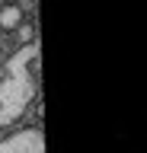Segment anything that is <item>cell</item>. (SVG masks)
Returning <instances> with one entry per match:
<instances>
[{"mask_svg":"<svg viewBox=\"0 0 147 153\" xmlns=\"http://www.w3.org/2000/svg\"><path fill=\"white\" fill-rule=\"evenodd\" d=\"M39 93V86L29 83V80H22V76L10 74L0 80V128H10L22 112H26V105L32 102V96Z\"/></svg>","mask_w":147,"mask_h":153,"instance_id":"6da1fadb","label":"cell"},{"mask_svg":"<svg viewBox=\"0 0 147 153\" xmlns=\"http://www.w3.org/2000/svg\"><path fill=\"white\" fill-rule=\"evenodd\" d=\"M10 74H16V76H22V80H29V83L39 86V80H42V74H39V42L22 45L10 57Z\"/></svg>","mask_w":147,"mask_h":153,"instance_id":"3957f363","label":"cell"},{"mask_svg":"<svg viewBox=\"0 0 147 153\" xmlns=\"http://www.w3.org/2000/svg\"><path fill=\"white\" fill-rule=\"evenodd\" d=\"M22 26V7L19 3H7V7H0V29L3 32H13V29Z\"/></svg>","mask_w":147,"mask_h":153,"instance_id":"277c9868","label":"cell"},{"mask_svg":"<svg viewBox=\"0 0 147 153\" xmlns=\"http://www.w3.org/2000/svg\"><path fill=\"white\" fill-rule=\"evenodd\" d=\"M0 153H45V134L39 128H22L0 137Z\"/></svg>","mask_w":147,"mask_h":153,"instance_id":"7a4b0ae2","label":"cell"}]
</instances>
